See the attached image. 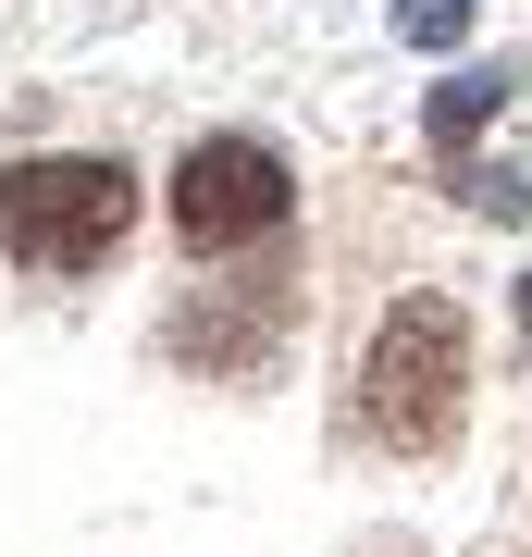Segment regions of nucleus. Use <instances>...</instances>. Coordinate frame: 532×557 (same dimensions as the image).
<instances>
[{"label":"nucleus","instance_id":"f257e3e1","mask_svg":"<svg viewBox=\"0 0 532 557\" xmlns=\"http://www.w3.org/2000/svg\"><path fill=\"white\" fill-rule=\"evenodd\" d=\"M359 409H372V446L396 458H446L458 446V409H471V322L458 298H396L372 359H359Z\"/></svg>","mask_w":532,"mask_h":557},{"label":"nucleus","instance_id":"f03ea898","mask_svg":"<svg viewBox=\"0 0 532 557\" xmlns=\"http://www.w3.org/2000/svg\"><path fill=\"white\" fill-rule=\"evenodd\" d=\"M137 223V174L124 161H13L0 174V248L25 273H99Z\"/></svg>","mask_w":532,"mask_h":557},{"label":"nucleus","instance_id":"7ed1b4c3","mask_svg":"<svg viewBox=\"0 0 532 557\" xmlns=\"http://www.w3.org/2000/svg\"><path fill=\"white\" fill-rule=\"evenodd\" d=\"M285 211H297V174H285L260 137H198V149L174 161V236H186L198 260L285 236Z\"/></svg>","mask_w":532,"mask_h":557},{"label":"nucleus","instance_id":"20e7f679","mask_svg":"<svg viewBox=\"0 0 532 557\" xmlns=\"http://www.w3.org/2000/svg\"><path fill=\"white\" fill-rule=\"evenodd\" d=\"M520 100V62H471V75H446L434 100H421V137H434V174H458V161H471V137L495 112Z\"/></svg>","mask_w":532,"mask_h":557},{"label":"nucleus","instance_id":"39448f33","mask_svg":"<svg viewBox=\"0 0 532 557\" xmlns=\"http://www.w3.org/2000/svg\"><path fill=\"white\" fill-rule=\"evenodd\" d=\"M396 38L409 50H458L471 38V0H396Z\"/></svg>","mask_w":532,"mask_h":557},{"label":"nucleus","instance_id":"423d86ee","mask_svg":"<svg viewBox=\"0 0 532 557\" xmlns=\"http://www.w3.org/2000/svg\"><path fill=\"white\" fill-rule=\"evenodd\" d=\"M520 347H532V273H520Z\"/></svg>","mask_w":532,"mask_h":557}]
</instances>
